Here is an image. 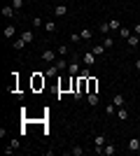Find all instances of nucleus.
Returning a JSON list of instances; mask_svg holds the SVG:
<instances>
[{"instance_id":"obj_13","label":"nucleus","mask_w":140,"mask_h":156,"mask_svg":"<svg viewBox=\"0 0 140 156\" xmlns=\"http://www.w3.org/2000/svg\"><path fill=\"white\" fill-rule=\"evenodd\" d=\"M126 42H128V47H133V49H135V47L140 44V35H135V33H133V35H131V37H128Z\"/></svg>"},{"instance_id":"obj_6","label":"nucleus","mask_w":140,"mask_h":156,"mask_svg":"<svg viewBox=\"0 0 140 156\" xmlns=\"http://www.w3.org/2000/svg\"><path fill=\"white\" fill-rule=\"evenodd\" d=\"M14 14H16V9L12 5H2V16L5 19H14Z\"/></svg>"},{"instance_id":"obj_11","label":"nucleus","mask_w":140,"mask_h":156,"mask_svg":"<svg viewBox=\"0 0 140 156\" xmlns=\"http://www.w3.org/2000/svg\"><path fill=\"white\" fill-rule=\"evenodd\" d=\"M128 149H131V151L140 149V137H131V140H128Z\"/></svg>"},{"instance_id":"obj_24","label":"nucleus","mask_w":140,"mask_h":156,"mask_svg":"<svg viewBox=\"0 0 140 156\" xmlns=\"http://www.w3.org/2000/svg\"><path fill=\"white\" fill-rule=\"evenodd\" d=\"M68 37H70V42H73V44H77V42H82V37H80V33H70V35H68Z\"/></svg>"},{"instance_id":"obj_26","label":"nucleus","mask_w":140,"mask_h":156,"mask_svg":"<svg viewBox=\"0 0 140 156\" xmlns=\"http://www.w3.org/2000/svg\"><path fill=\"white\" fill-rule=\"evenodd\" d=\"M9 5H12L14 9H16V12H19L21 7H23V0H12V2H9Z\"/></svg>"},{"instance_id":"obj_29","label":"nucleus","mask_w":140,"mask_h":156,"mask_svg":"<svg viewBox=\"0 0 140 156\" xmlns=\"http://www.w3.org/2000/svg\"><path fill=\"white\" fill-rule=\"evenodd\" d=\"M56 72H59V68H56V63H52V65H49V70H47L45 75H56Z\"/></svg>"},{"instance_id":"obj_5","label":"nucleus","mask_w":140,"mask_h":156,"mask_svg":"<svg viewBox=\"0 0 140 156\" xmlns=\"http://www.w3.org/2000/svg\"><path fill=\"white\" fill-rule=\"evenodd\" d=\"M54 16H68V5H63V2H61V5H56L54 7Z\"/></svg>"},{"instance_id":"obj_23","label":"nucleus","mask_w":140,"mask_h":156,"mask_svg":"<svg viewBox=\"0 0 140 156\" xmlns=\"http://www.w3.org/2000/svg\"><path fill=\"white\" fill-rule=\"evenodd\" d=\"M45 30L47 33H54V30H56V23H54V21H45Z\"/></svg>"},{"instance_id":"obj_17","label":"nucleus","mask_w":140,"mask_h":156,"mask_svg":"<svg viewBox=\"0 0 140 156\" xmlns=\"http://www.w3.org/2000/svg\"><path fill=\"white\" fill-rule=\"evenodd\" d=\"M91 35H93L91 28H84V30H80V37L84 40V42H87V40H91Z\"/></svg>"},{"instance_id":"obj_2","label":"nucleus","mask_w":140,"mask_h":156,"mask_svg":"<svg viewBox=\"0 0 140 156\" xmlns=\"http://www.w3.org/2000/svg\"><path fill=\"white\" fill-rule=\"evenodd\" d=\"M80 58H82V63L87 65V68H91V65H96V54H93V51H84V54H82V56H80Z\"/></svg>"},{"instance_id":"obj_30","label":"nucleus","mask_w":140,"mask_h":156,"mask_svg":"<svg viewBox=\"0 0 140 156\" xmlns=\"http://www.w3.org/2000/svg\"><path fill=\"white\" fill-rule=\"evenodd\" d=\"M133 33H135V35H140V23H135V28H133Z\"/></svg>"},{"instance_id":"obj_9","label":"nucleus","mask_w":140,"mask_h":156,"mask_svg":"<svg viewBox=\"0 0 140 156\" xmlns=\"http://www.w3.org/2000/svg\"><path fill=\"white\" fill-rule=\"evenodd\" d=\"M26 44H28L26 40H23V37H19V40H14V42H12V49H14V51H21V49H23Z\"/></svg>"},{"instance_id":"obj_31","label":"nucleus","mask_w":140,"mask_h":156,"mask_svg":"<svg viewBox=\"0 0 140 156\" xmlns=\"http://www.w3.org/2000/svg\"><path fill=\"white\" fill-rule=\"evenodd\" d=\"M135 70H138V72H140V58H138V61H135Z\"/></svg>"},{"instance_id":"obj_18","label":"nucleus","mask_w":140,"mask_h":156,"mask_svg":"<svg viewBox=\"0 0 140 156\" xmlns=\"http://www.w3.org/2000/svg\"><path fill=\"white\" fill-rule=\"evenodd\" d=\"M91 51L96 54V56H103V54H105V44H103V42H100V44H96V47H93Z\"/></svg>"},{"instance_id":"obj_10","label":"nucleus","mask_w":140,"mask_h":156,"mask_svg":"<svg viewBox=\"0 0 140 156\" xmlns=\"http://www.w3.org/2000/svg\"><path fill=\"white\" fill-rule=\"evenodd\" d=\"M112 103L117 105V107H124V105H126V98L121 96V93H114V98H112Z\"/></svg>"},{"instance_id":"obj_32","label":"nucleus","mask_w":140,"mask_h":156,"mask_svg":"<svg viewBox=\"0 0 140 156\" xmlns=\"http://www.w3.org/2000/svg\"><path fill=\"white\" fill-rule=\"evenodd\" d=\"M138 137H140V135H138Z\"/></svg>"},{"instance_id":"obj_3","label":"nucleus","mask_w":140,"mask_h":156,"mask_svg":"<svg viewBox=\"0 0 140 156\" xmlns=\"http://www.w3.org/2000/svg\"><path fill=\"white\" fill-rule=\"evenodd\" d=\"M56 56H59V54L54 51V49H45V51H42V61H47V63H54Z\"/></svg>"},{"instance_id":"obj_8","label":"nucleus","mask_w":140,"mask_h":156,"mask_svg":"<svg viewBox=\"0 0 140 156\" xmlns=\"http://www.w3.org/2000/svg\"><path fill=\"white\" fill-rule=\"evenodd\" d=\"M98 30H100V35H103V37H105L107 33L112 30V28H110V21H100V23H98Z\"/></svg>"},{"instance_id":"obj_27","label":"nucleus","mask_w":140,"mask_h":156,"mask_svg":"<svg viewBox=\"0 0 140 156\" xmlns=\"http://www.w3.org/2000/svg\"><path fill=\"white\" fill-rule=\"evenodd\" d=\"M103 44H105V49H110V47L114 44V40H112V37H107V35H105V37H103Z\"/></svg>"},{"instance_id":"obj_16","label":"nucleus","mask_w":140,"mask_h":156,"mask_svg":"<svg viewBox=\"0 0 140 156\" xmlns=\"http://www.w3.org/2000/svg\"><path fill=\"white\" fill-rule=\"evenodd\" d=\"M87 103L91 105V107H96V105H98V96H96V93H87Z\"/></svg>"},{"instance_id":"obj_1","label":"nucleus","mask_w":140,"mask_h":156,"mask_svg":"<svg viewBox=\"0 0 140 156\" xmlns=\"http://www.w3.org/2000/svg\"><path fill=\"white\" fill-rule=\"evenodd\" d=\"M105 142H107V137L103 135V133L93 137V147H96V154H98V156H100V151H103V147H105Z\"/></svg>"},{"instance_id":"obj_25","label":"nucleus","mask_w":140,"mask_h":156,"mask_svg":"<svg viewBox=\"0 0 140 156\" xmlns=\"http://www.w3.org/2000/svg\"><path fill=\"white\" fill-rule=\"evenodd\" d=\"M31 23H33V28H42V26H45V23H42V16H35Z\"/></svg>"},{"instance_id":"obj_21","label":"nucleus","mask_w":140,"mask_h":156,"mask_svg":"<svg viewBox=\"0 0 140 156\" xmlns=\"http://www.w3.org/2000/svg\"><path fill=\"white\" fill-rule=\"evenodd\" d=\"M21 37H23V40H26V42H28V44H31V42H33V40H35V35H33V33H31V30H23V33H21Z\"/></svg>"},{"instance_id":"obj_19","label":"nucleus","mask_w":140,"mask_h":156,"mask_svg":"<svg viewBox=\"0 0 140 156\" xmlns=\"http://www.w3.org/2000/svg\"><path fill=\"white\" fill-rule=\"evenodd\" d=\"M105 114H107V117H114V114H117V105L110 103V105L105 107Z\"/></svg>"},{"instance_id":"obj_15","label":"nucleus","mask_w":140,"mask_h":156,"mask_svg":"<svg viewBox=\"0 0 140 156\" xmlns=\"http://www.w3.org/2000/svg\"><path fill=\"white\" fill-rule=\"evenodd\" d=\"M54 63H56V68H59V70H68V61L63 58V56H61V58H56Z\"/></svg>"},{"instance_id":"obj_22","label":"nucleus","mask_w":140,"mask_h":156,"mask_svg":"<svg viewBox=\"0 0 140 156\" xmlns=\"http://www.w3.org/2000/svg\"><path fill=\"white\" fill-rule=\"evenodd\" d=\"M110 28H112V30H119V28H121V21L119 19H110Z\"/></svg>"},{"instance_id":"obj_12","label":"nucleus","mask_w":140,"mask_h":156,"mask_svg":"<svg viewBox=\"0 0 140 156\" xmlns=\"http://www.w3.org/2000/svg\"><path fill=\"white\" fill-rule=\"evenodd\" d=\"M56 54H59V56H68V54H70V44H59L56 47Z\"/></svg>"},{"instance_id":"obj_4","label":"nucleus","mask_w":140,"mask_h":156,"mask_svg":"<svg viewBox=\"0 0 140 156\" xmlns=\"http://www.w3.org/2000/svg\"><path fill=\"white\" fill-rule=\"evenodd\" d=\"M103 156H112V154H117V144L114 142H105V147H103V151H100Z\"/></svg>"},{"instance_id":"obj_14","label":"nucleus","mask_w":140,"mask_h":156,"mask_svg":"<svg viewBox=\"0 0 140 156\" xmlns=\"http://www.w3.org/2000/svg\"><path fill=\"white\" fill-rule=\"evenodd\" d=\"M131 35H133V30H131V28H126V26L119 28V37H126V40H128Z\"/></svg>"},{"instance_id":"obj_28","label":"nucleus","mask_w":140,"mask_h":156,"mask_svg":"<svg viewBox=\"0 0 140 156\" xmlns=\"http://www.w3.org/2000/svg\"><path fill=\"white\" fill-rule=\"evenodd\" d=\"M70 154H73V156H82V154H84V149H82V147H73Z\"/></svg>"},{"instance_id":"obj_20","label":"nucleus","mask_w":140,"mask_h":156,"mask_svg":"<svg viewBox=\"0 0 140 156\" xmlns=\"http://www.w3.org/2000/svg\"><path fill=\"white\" fill-rule=\"evenodd\" d=\"M16 35V26H5V37H14Z\"/></svg>"},{"instance_id":"obj_7","label":"nucleus","mask_w":140,"mask_h":156,"mask_svg":"<svg viewBox=\"0 0 140 156\" xmlns=\"http://www.w3.org/2000/svg\"><path fill=\"white\" fill-rule=\"evenodd\" d=\"M117 119H119V121H128V110H126V105H124V107H117Z\"/></svg>"}]
</instances>
